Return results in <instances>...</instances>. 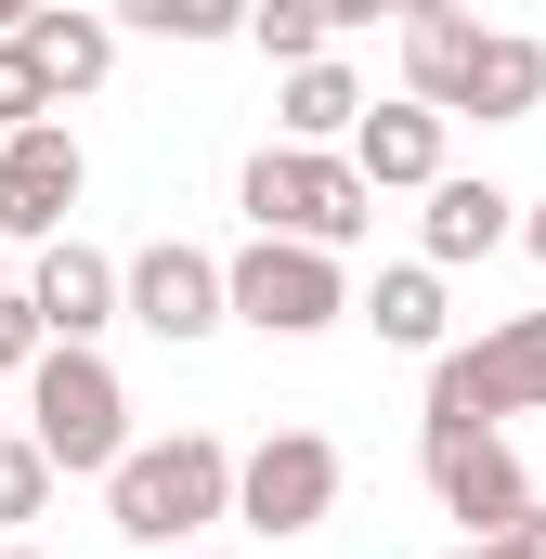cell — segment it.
<instances>
[{
  "mask_svg": "<svg viewBox=\"0 0 546 559\" xmlns=\"http://www.w3.org/2000/svg\"><path fill=\"white\" fill-rule=\"evenodd\" d=\"M534 105H546V39L482 26V39H468V66H455V118H534Z\"/></svg>",
  "mask_w": 546,
  "mask_h": 559,
  "instance_id": "obj_13",
  "label": "cell"
},
{
  "mask_svg": "<svg viewBox=\"0 0 546 559\" xmlns=\"http://www.w3.org/2000/svg\"><path fill=\"white\" fill-rule=\"evenodd\" d=\"M442 559H521V547H508V534H468V547H442Z\"/></svg>",
  "mask_w": 546,
  "mask_h": 559,
  "instance_id": "obj_25",
  "label": "cell"
},
{
  "mask_svg": "<svg viewBox=\"0 0 546 559\" xmlns=\"http://www.w3.org/2000/svg\"><path fill=\"white\" fill-rule=\"evenodd\" d=\"M26 52H39L52 105H66V92H105V79H118V26H105L92 0H39V13H26Z\"/></svg>",
  "mask_w": 546,
  "mask_h": 559,
  "instance_id": "obj_14",
  "label": "cell"
},
{
  "mask_svg": "<svg viewBox=\"0 0 546 559\" xmlns=\"http://www.w3.org/2000/svg\"><path fill=\"white\" fill-rule=\"evenodd\" d=\"M118 312H131L143 338H169V352H195L209 325H235V312H222V261L182 248V235H156L143 261H118Z\"/></svg>",
  "mask_w": 546,
  "mask_h": 559,
  "instance_id": "obj_8",
  "label": "cell"
},
{
  "mask_svg": "<svg viewBox=\"0 0 546 559\" xmlns=\"http://www.w3.org/2000/svg\"><path fill=\"white\" fill-rule=\"evenodd\" d=\"M508 417H546V312H508L429 352V429H508Z\"/></svg>",
  "mask_w": 546,
  "mask_h": 559,
  "instance_id": "obj_3",
  "label": "cell"
},
{
  "mask_svg": "<svg viewBox=\"0 0 546 559\" xmlns=\"http://www.w3.org/2000/svg\"><path fill=\"white\" fill-rule=\"evenodd\" d=\"M39 508H52V455L26 429H0V521H39Z\"/></svg>",
  "mask_w": 546,
  "mask_h": 559,
  "instance_id": "obj_20",
  "label": "cell"
},
{
  "mask_svg": "<svg viewBox=\"0 0 546 559\" xmlns=\"http://www.w3.org/2000/svg\"><path fill=\"white\" fill-rule=\"evenodd\" d=\"M352 312H365V325H378L391 352H442V325H455L429 261H391V274H378V299H352Z\"/></svg>",
  "mask_w": 546,
  "mask_h": 559,
  "instance_id": "obj_15",
  "label": "cell"
},
{
  "mask_svg": "<svg viewBox=\"0 0 546 559\" xmlns=\"http://www.w3.org/2000/svg\"><path fill=\"white\" fill-rule=\"evenodd\" d=\"M416 468H429L442 521H468V534H508L534 508V468L508 455V429H416Z\"/></svg>",
  "mask_w": 546,
  "mask_h": 559,
  "instance_id": "obj_7",
  "label": "cell"
},
{
  "mask_svg": "<svg viewBox=\"0 0 546 559\" xmlns=\"http://www.w3.org/2000/svg\"><path fill=\"white\" fill-rule=\"evenodd\" d=\"M312 13H325V39H339V26H378L391 0H312Z\"/></svg>",
  "mask_w": 546,
  "mask_h": 559,
  "instance_id": "obj_23",
  "label": "cell"
},
{
  "mask_svg": "<svg viewBox=\"0 0 546 559\" xmlns=\"http://www.w3.org/2000/svg\"><path fill=\"white\" fill-rule=\"evenodd\" d=\"M248 39H261L273 66H312V52H325V13H312V0H248Z\"/></svg>",
  "mask_w": 546,
  "mask_h": 559,
  "instance_id": "obj_19",
  "label": "cell"
},
{
  "mask_svg": "<svg viewBox=\"0 0 546 559\" xmlns=\"http://www.w3.org/2000/svg\"><path fill=\"white\" fill-rule=\"evenodd\" d=\"M222 312H235V325H261V338H325V325L352 312V274H339V248L248 235V248L222 261Z\"/></svg>",
  "mask_w": 546,
  "mask_h": 559,
  "instance_id": "obj_5",
  "label": "cell"
},
{
  "mask_svg": "<svg viewBox=\"0 0 546 559\" xmlns=\"http://www.w3.org/2000/svg\"><path fill=\"white\" fill-rule=\"evenodd\" d=\"M26 442L52 455V481H105L131 455V391H118V365L92 338H39V365H26Z\"/></svg>",
  "mask_w": 546,
  "mask_h": 559,
  "instance_id": "obj_2",
  "label": "cell"
},
{
  "mask_svg": "<svg viewBox=\"0 0 546 559\" xmlns=\"http://www.w3.org/2000/svg\"><path fill=\"white\" fill-rule=\"evenodd\" d=\"M508 547H521V559H546V495L521 508V521H508Z\"/></svg>",
  "mask_w": 546,
  "mask_h": 559,
  "instance_id": "obj_24",
  "label": "cell"
},
{
  "mask_svg": "<svg viewBox=\"0 0 546 559\" xmlns=\"http://www.w3.org/2000/svg\"><path fill=\"white\" fill-rule=\"evenodd\" d=\"M0 286H13V248H0Z\"/></svg>",
  "mask_w": 546,
  "mask_h": 559,
  "instance_id": "obj_30",
  "label": "cell"
},
{
  "mask_svg": "<svg viewBox=\"0 0 546 559\" xmlns=\"http://www.w3.org/2000/svg\"><path fill=\"white\" fill-rule=\"evenodd\" d=\"M26 13H39V0H0V39H26Z\"/></svg>",
  "mask_w": 546,
  "mask_h": 559,
  "instance_id": "obj_27",
  "label": "cell"
},
{
  "mask_svg": "<svg viewBox=\"0 0 546 559\" xmlns=\"http://www.w3.org/2000/svg\"><path fill=\"white\" fill-rule=\"evenodd\" d=\"M235 209H248V235H299V248H352V235L378 222L365 169L325 156V143H261L248 182H235Z\"/></svg>",
  "mask_w": 546,
  "mask_h": 559,
  "instance_id": "obj_4",
  "label": "cell"
},
{
  "mask_svg": "<svg viewBox=\"0 0 546 559\" xmlns=\"http://www.w3.org/2000/svg\"><path fill=\"white\" fill-rule=\"evenodd\" d=\"M118 39H248V0H105Z\"/></svg>",
  "mask_w": 546,
  "mask_h": 559,
  "instance_id": "obj_18",
  "label": "cell"
},
{
  "mask_svg": "<svg viewBox=\"0 0 546 559\" xmlns=\"http://www.w3.org/2000/svg\"><path fill=\"white\" fill-rule=\"evenodd\" d=\"M273 118H286V143H339L365 118V79H352L339 52H312V66H286V105H273Z\"/></svg>",
  "mask_w": 546,
  "mask_h": 559,
  "instance_id": "obj_16",
  "label": "cell"
},
{
  "mask_svg": "<svg viewBox=\"0 0 546 559\" xmlns=\"http://www.w3.org/2000/svg\"><path fill=\"white\" fill-rule=\"evenodd\" d=\"M468 39H482L468 13H404V92H416V105L455 118V66H468Z\"/></svg>",
  "mask_w": 546,
  "mask_h": 559,
  "instance_id": "obj_17",
  "label": "cell"
},
{
  "mask_svg": "<svg viewBox=\"0 0 546 559\" xmlns=\"http://www.w3.org/2000/svg\"><path fill=\"white\" fill-rule=\"evenodd\" d=\"M105 521L131 547H195L209 521H235V442L222 429H169V442H131L105 468Z\"/></svg>",
  "mask_w": 546,
  "mask_h": 559,
  "instance_id": "obj_1",
  "label": "cell"
},
{
  "mask_svg": "<svg viewBox=\"0 0 546 559\" xmlns=\"http://www.w3.org/2000/svg\"><path fill=\"white\" fill-rule=\"evenodd\" d=\"M508 235H521V248H534V261H546V195H534V222H508Z\"/></svg>",
  "mask_w": 546,
  "mask_h": 559,
  "instance_id": "obj_26",
  "label": "cell"
},
{
  "mask_svg": "<svg viewBox=\"0 0 546 559\" xmlns=\"http://www.w3.org/2000/svg\"><path fill=\"white\" fill-rule=\"evenodd\" d=\"M26 312H39V338H105L118 325V261L79 248V235H52L39 274H26Z\"/></svg>",
  "mask_w": 546,
  "mask_h": 559,
  "instance_id": "obj_11",
  "label": "cell"
},
{
  "mask_svg": "<svg viewBox=\"0 0 546 559\" xmlns=\"http://www.w3.org/2000/svg\"><path fill=\"white\" fill-rule=\"evenodd\" d=\"M156 559H222V547H156Z\"/></svg>",
  "mask_w": 546,
  "mask_h": 559,
  "instance_id": "obj_29",
  "label": "cell"
},
{
  "mask_svg": "<svg viewBox=\"0 0 546 559\" xmlns=\"http://www.w3.org/2000/svg\"><path fill=\"white\" fill-rule=\"evenodd\" d=\"M508 222H521V195H495V182L442 169V182H429V209H416V261H429V274H455V261H495V248H508Z\"/></svg>",
  "mask_w": 546,
  "mask_h": 559,
  "instance_id": "obj_12",
  "label": "cell"
},
{
  "mask_svg": "<svg viewBox=\"0 0 546 559\" xmlns=\"http://www.w3.org/2000/svg\"><path fill=\"white\" fill-rule=\"evenodd\" d=\"M339 156H352V169H365V195H429V182H442V105H378V92H365V118H352V131H339Z\"/></svg>",
  "mask_w": 546,
  "mask_h": 559,
  "instance_id": "obj_10",
  "label": "cell"
},
{
  "mask_svg": "<svg viewBox=\"0 0 546 559\" xmlns=\"http://www.w3.org/2000/svg\"><path fill=\"white\" fill-rule=\"evenodd\" d=\"M26 118H52V79H39L26 39H0V131H26Z\"/></svg>",
  "mask_w": 546,
  "mask_h": 559,
  "instance_id": "obj_21",
  "label": "cell"
},
{
  "mask_svg": "<svg viewBox=\"0 0 546 559\" xmlns=\"http://www.w3.org/2000/svg\"><path fill=\"white\" fill-rule=\"evenodd\" d=\"M235 521L248 534H325L339 521V442L325 429H261L248 455H235Z\"/></svg>",
  "mask_w": 546,
  "mask_h": 559,
  "instance_id": "obj_6",
  "label": "cell"
},
{
  "mask_svg": "<svg viewBox=\"0 0 546 559\" xmlns=\"http://www.w3.org/2000/svg\"><path fill=\"white\" fill-rule=\"evenodd\" d=\"M391 13H468V0H391Z\"/></svg>",
  "mask_w": 546,
  "mask_h": 559,
  "instance_id": "obj_28",
  "label": "cell"
},
{
  "mask_svg": "<svg viewBox=\"0 0 546 559\" xmlns=\"http://www.w3.org/2000/svg\"><path fill=\"white\" fill-rule=\"evenodd\" d=\"M79 131L66 118H26V131H0V248H26V235H66V209H79Z\"/></svg>",
  "mask_w": 546,
  "mask_h": 559,
  "instance_id": "obj_9",
  "label": "cell"
},
{
  "mask_svg": "<svg viewBox=\"0 0 546 559\" xmlns=\"http://www.w3.org/2000/svg\"><path fill=\"white\" fill-rule=\"evenodd\" d=\"M0 559H39V547H0Z\"/></svg>",
  "mask_w": 546,
  "mask_h": 559,
  "instance_id": "obj_31",
  "label": "cell"
},
{
  "mask_svg": "<svg viewBox=\"0 0 546 559\" xmlns=\"http://www.w3.org/2000/svg\"><path fill=\"white\" fill-rule=\"evenodd\" d=\"M39 365V312H26V286H0V378H26Z\"/></svg>",
  "mask_w": 546,
  "mask_h": 559,
  "instance_id": "obj_22",
  "label": "cell"
}]
</instances>
